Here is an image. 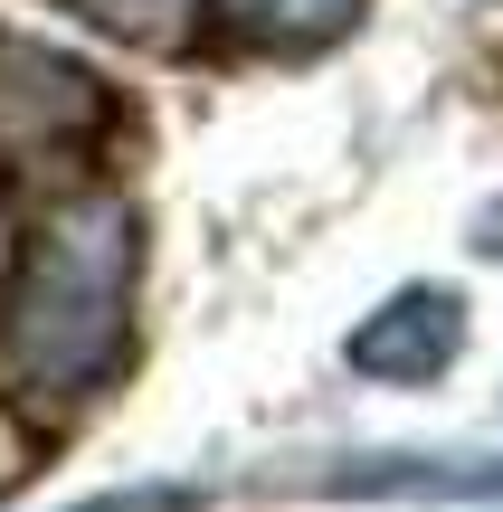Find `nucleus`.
I'll return each mask as SVG.
<instances>
[{
    "mask_svg": "<svg viewBox=\"0 0 503 512\" xmlns=\"http://www.w3.org/2000/svg\"><path fill=\"white\" fill-rule=\"evenodd\" d=\"M133 275H143V219L114 190L48 209L29 228L0 294V380L29 408H86L133 332Z\"/></svg>",
    "mask_w": 503,
    "mask_h": 512,
    "instance_id": "1",
    "label": "nucleus"
},
{
    "mask_svg": "<svg viewBox=\"0 0 503 512\" xmlns=\"http://www.w3.org/2000/svg\"><path fill=\"white\" fill-rule=\"evenodd\" d=\"M57 10L95 19V29L124 38V48H190V29H200L209 0H57Z\"/></svg>",
    "mask_w": 503,
    "mask_h": 512,
    "instance_id": "5",
    "label": "nucleus"
},
{
    "mask_svg": "<svg viewBox=\"0 0 503 512\" xmlns=\"http://www.w3.org/2000/svg\"><path fill=\"white\" fill-rule=\"evenodd\" d=\"M285 494H503V465H456V456H342L314 475H276Z\"/></svg>",
    "mask_w": 503,
    "mask_h": 512,
    "instance_id": "4",
    "label": "nucleus"
},
{
    "mask_svg": "<svg viewBox=\"0 0 503 512\" xmlns=\"http://www.w3.org/2000/svg\"><path fill=\"white\" fill-rule=\"evenodd\" d=\"M0 484H10V437H0Z\"/></svg>",
    "mask_w": 503,
    "mask_h": 512,
    "instance_id": "9",
    "label": "nucleus"
},
{
    "mask_svg": "<svg viewBox=\"0 0 503 512\" xmlns=\"http://www.w3.org/2000/svg\"><path fill=\"white\" fill-rule=\"evenodd\" d=\"M200 503H209L200 484H124V494H95L76 512H200Z\"/></svg>",
    "mask_w": 503,
    "mask_h": 512,
    "instance_id": "7",
    "label": "nucleus"
},
{
    "mask_svg": "<svg viewBox=\"0 0 503 512\" xmlns=\"http://www.w3.org/2000/svg\"><path fill=\"white\" fill-rule=\"evenodd\" d=\"M361 19V0H238V29L257 48H323Z\"/></svg>",
    "mask_w": 503,
    "mask_h": 512,
    "instance_id": "6",
    "label": "nucleus"
},
{
    "mask_svg": "<svg viewBox=\"0 0 503 512\" xmlns=\"http://www.w3.org/2000/svg\"><path fill=\"white\" fill-rule=\"evenodd\" d=\"M95 114H105V95H95V76L76 67V57L0 29V152H10V162L76 152L95 133Z\"/></svg>",
    "mask_w": 503,
    "mask_h": 512,
    "instance_id": "2",
    "label": "nucleus"
},
{
    "mask_svg": "<svg viewBox=\"0 0 503 512\" xmlns=\"http://www.w3.org/2000/svg\"><path fill=\"white\" fill-rule=\"evenodd\" d=\"M475 256H494V266H503V200H485V209H475V238H466Z\"/></svg>",
    "mask_w": 503,
    "mask_h": 512,
    "instance_id": "8",
    "label": "nucleus"
},
{
    "mask_svg": "<svg viewBox=\"0 0 503 512\" xmlns=\"http://www.w3.org/2000/svg\"><path fill=\"white\" fill-rule=\"evenodd\" d=\"M456 351H466V304H456L447 285L390 294V304L361 313V332H352V370L361 380H399V389L456 370Z\"/></svg>",
    "mask_w": 503,
    "mask_h": 512,
    "instance_id": "3",
    "label": "nucleus"
}]
</instances>
